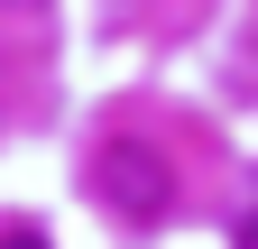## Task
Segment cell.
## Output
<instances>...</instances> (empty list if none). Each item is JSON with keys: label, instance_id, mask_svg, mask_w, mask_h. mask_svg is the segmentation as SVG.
<instances>
[{"label": "cell", "instance_id": "2", "mask_svg": "<svg viewBox=\"0 0 258 249\" xmlns=\"http://www.w3.org/2000/svg\"><path fill=\"white\" fill-rule=\"evenodd\" d=\"M231 240H240V249H258V194L240 203V222H231Z\"/></svg>", "mask_w": 258, "mask_h": 249}, {"label": "cell", "instance_id": "1", "mask_svg": "<svg viewBox=\"0 0 258 249\" xmlns=\"http://www.w3.org/2000/svg\"><path fill=\"white\" fill-rule=\"evenodd\" d=\"M102 194H111L120 222H157V212H166V166H157L148 148H111L102 157Z\"/></svg>", "mask_w": 258, "mask_h": 249}, {"label": "cell", "instance_id": "3", "mask_svg": "<svg viewBox=\"0 0 258 249\" xmlns=\"http://www.w3.org/2000/svg\"><path fill=\"white\" fill-rule=\"evenodd\" d=\"M0 249H46V240L37 231H0Z\"/></svg>", "mask_w": 258, "mask_h": 249}, {"label": "cell", "instance_id": "4", "mask_svg": "<svg viewBox=\"0 0 258 249\" xmlns=\"http://www.w3.org/2000/svg\"><path fill=\"white\" fill-rule=\"evenodd\" d=\"M10 10H37V0H10Z\"/></svg>", "mask_w": 258, "mask_h": 249}]
</instances>
